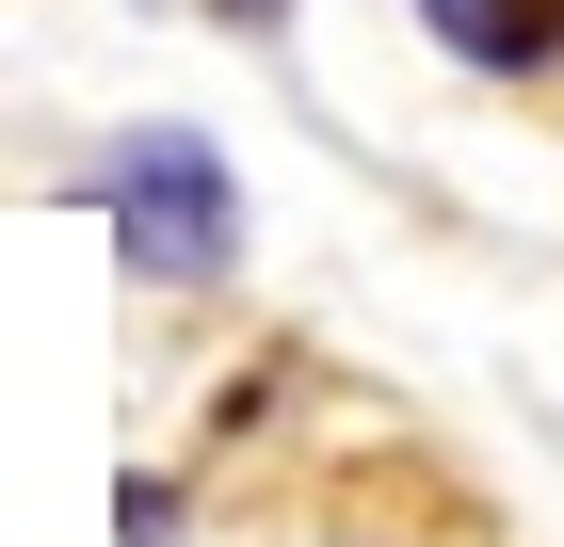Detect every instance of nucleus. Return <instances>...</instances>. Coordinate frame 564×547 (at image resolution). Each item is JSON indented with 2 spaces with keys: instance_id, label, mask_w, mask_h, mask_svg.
Instances as JSON below:
<instances>
[{
  "instance_id": "obj_1",
  "label": "nucleus",
  "mask_w": 564,
  "mask_h": 547,
  "mask_svg": "<svg viewBox=\"0 0 564 547\" xmlns=\"http://www.w3.org/2000/svg\"><path fill=\"white\" fill-rule=\"evenodd\" d=\"M82 194L113 210V258H130L145 291H210V274H242V177H226L210 129H177V113L130 129Z\"/></svg>"
},
{
  "instance_id": "obj_4",
  "label": "nucleus",
  "mask_w": 564,
  "mask_h": 547,
  "mask_svg": "<svg viewBox=\"0 0 564 547\" xmlns=\"http://www.w3.org/2000/svg\"><path fill=\"white\" fill-rule=\"evenodd\" d=\"M500 65H564V0H500Z\"/></svg>"
},
{
  "instance_id": "obj_3",
  "label": "nucleus",
  "mask_w": 564,
  "mask_h": 547,
  "mask_svg": "<svg viewBox=\"0 0 564 547\" xmlns=\"http://www.w3.org/2000/svg\"><path fill=\"white\" fill-rule=\"evenodd\" d=\"M113 532H130V547H177V483H162V467H130V483H113Z\"/></svg>"
},
{
  "instance_id": "obj_2",
  "label": "nucleus",
  "mask_w": 564,
  "mask_h": 547,
  "mask_svg": "<svg viewBox=\"0 0 564 547\" xmlns=\"http://www.w3.org/2000/svg\"><path fill=\"white\" fill-rule=\"evenodd\" d=\"M435 17V48H452V65H484V81H517V65H500V0H420Z\"/></svg>"
},
{
  "instance_id": "obj_5",
  "label": "nucleus",
  "mask_w": 564,
  "mask_h": 547,
  "mask_svg": "<svg viewBox=\"0 0 564 547\" xmlns=\"http://www.w3.org/2000/svg\"><path fill=\"white\" fill-rule=\"evenodd\" d=\"M210 17H226V33H274V17H291V0H210Z\"/></svg>"
}]
</instances>
